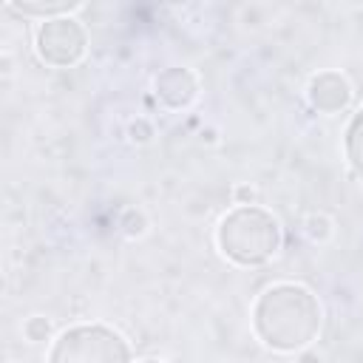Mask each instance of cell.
Returning <instances> with one entry per match:
<instances>
[{"instance_id":"cell-4","label":"cell","mask_w":363,"mask_h":363,"mask_svg":"<svg viewBox=\"0 0 363 363\" xmlns=\"http://www.w3.org/2000/svg\"><path fill=\"white\" fill-rule=\"evenodd\" d=\"M34 51L51 68H71L88 51V31L74 17L43 20L34 31Z\"/></svg>"},{"instance_id":"cell-11","label":"cell","mask_w":363,"mask_h":363,"mask_svg":"<svg viewBox=\"0 0 363 363\" xmlns=\"http://www.w3.org/2000/svg\"><path fill=\"white\" fill-rule=\"evenodd\" d=\"M23 335H26L28 343H45V340H51V335H54L51 318H45V315H31V318H26V320H23Z\"/></svg>"},{"instance_id":"cell-8","label":"cell","mask_w":363,"mask_h":363,"mask_svg":"<svg viewBox=\"0 0 363 363\" xmlns=\"http://www.w3.org/2000/svg\"><path fill=\"white\" fill-rule=\"evenodd\" d=\"M346 159H349L352 170L363 179V108L352 116V122L346 128Z\"/></svg>"},{"instance_id":"cell-5","label":"cell","mask_w":363,"mask_h":363,"mask_svg":"<svg viewBox=\"0 0 363 363\" xmlns=\"http://www.w3.org/2000/svg\"><path fill=\"white\" fill-rule=\"evenodd\" d=\"M199 91H201V85H199L196 71L182 68V65L164 68L153 79V94H156L159 105L167 108V111H184V108H190L199 99Z\"/></svg>"},{"instance_id":"cell-2","label":"cell","mask_w":363,"mask_h":363,"mask_svg":"<svg viewBox=\"0 0 363 363\" xmlns=\"http://www.w3.org/2000/svg\"><path fill=\"white\" fill-rule=\"evenodd\" d=\"M281 241H284L281 221L258 204L233 207L230 213L221 216L216 227V247L235 267L267 264L281 250Z\"/></svg>"},{"instance_id":"cell-13","label":"cell","mask_w":363,"mask_h":363,"mask_svg":"<svg viewBox=\"0 0 363 363\" xmlns=\"http://www.w3.org/2000/svg\"><path fill=\"white\" fill-rule=\"evenodd\" d=\"M233 201H235V207L255 204V201H258V190H255L252 184H235V187H233Z\"/></svg>"},{"instance_id":"cell-3","label":"cell","mask_w":363,"mask_h":363,"mask_svg":"<svg viewBox=\"0 0 363 363\" xmlns=\"http://www.w3.org/2000/svg\"><path fill=\"white\" fill-rule=\"evenodd\" d=\"M48 363H130V349L111 326L79 323L57 335Z\"/></svg>"},{"instance_id":"cell-10","label":"cell","mask_w":363,"mask_h":363,"mask_svg":"<svg viewBox=\"0 0 363 363\" xmlns=\"http://www.w3.org/2000/svg\"><path fill=\"white\" fill-rule=\"evenodd\" d=\"M147 227H150V221H147V216H145L142 207H125V210H122V216H119V230H122L125 238H142V235L147 233Z\"/></svg>"},{"instance_id":"cell-12","label":"cell","mask_w":363,"mask_h":363,"mask_svg":"<svg viewBox=\"0 0 363 363\" xmlns=\"http://www.w3.org/2000/svg\"><path fill=\"white\" fill-rule=\"evenodd\" d=\"M153 136H156V128H153V122L145 119V116H136V119L128 125V139H130L133 145H147Z\"/></svg>"},{"instance_id":"cell-9","label":"cell","mask_w":363,"mask_h":363,"mask_svg":"<svg viewBox=\"0 0 363 363\" xmlns=\"http://www.w3.org/2000/svg\"><path fill=\"white\" fill-rule=\"evenodd\" d=\"M303 235L312 241V244H326L332 235H335V221L326 216V213H309L303 218Z\"/></svg>"},{"instance_id":"cell-6","label":"cell","mask_w":363,"mask_h":363,"mask_svg":"<svg viewBox=\"0 0 363 363\" xmlns=\"http://www.w3.org/2000/svg\"><path fill=\"white\" fill-rule=\"evenodd\" d=\"M352 96H354V91H352L349 79H346L343 74H337V71H320V74H315V77L309 79V85H306V99H309V105H312L318 113H326V116L346 111L349 102H352Z\"/></svg>"},{"instance_id":"cell-14","label":"cell","mask_w":363,"mask_h":363,"mask_svg":"<svg viewBox=\"0 0 363 363\" xmlns=\"http://www.w3.org/2000/svg\"><path fill=\"white\" fill-rule=\"evenodd\" d=\"M136 363H167V360H159V357H145V360H136Z\"/></svg>"},{"instance_id":"cell-7","label":"cell","mask_w":363,"mask_h":363,"mask_svg":"<svg viewBox=\"0 0 363 363\" xmlns=\"http://www.w3.org/2000/svg\"><path fill=\"white\" fill-rule=\"evenodd\" d=\"M82 9L79 0H62V3H9V11L23 14V17H43V20H54V17H68L71 11Z\"/></svg>"},{"instance_id":"cell-1","label":"cell","mask_w":363,"mask_h":363,"mask_svg":"<svg viewBox=\"0 0 363 363\" xmlns=\"http://www.w3.org/2000/svg\"><path fill=\"white\" fill-rule=\"evenodd\" d=\"M252 329L272 352H301L320 332V303L301 284H272L252 306Z\"/></svg>"}]
</instances>
